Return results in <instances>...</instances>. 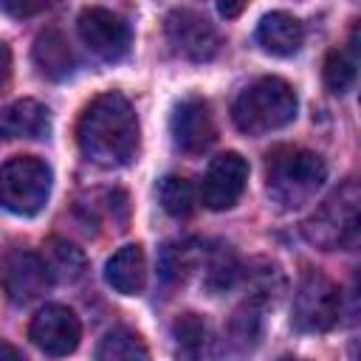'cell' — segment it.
I'll list each match as a JSON object with an SVG mask.
<instances>
[{
    "instance_id": "cell-23",
    "label": "cell",
    "mask_w": 361,
    "mask_h": 361,
    "mask_svg": "<svg viewBox=\"0 0 361 361\" xmlns=\"http://www.w3.org/2000/svg\"><path fill=\"white\" fill-rule=\"evenodd\" d=\"M355 82V62L347 51L341 48H333L327 56H324V85L330 93H347Z\"/></svg>"
},
{
    "instance_id": "cell-8",
    "label": "cell",
    "mask_w": 361,
    "mask_h": 361,
    "mask_svg": "<svg viewBox=\"0 0 361 361\" xmlns=\"http://www.w3.org/2000/svg\"><path fill=\"white\" fill-rule=\"evenodd\" d=\"M166 42L172 51L189 62H209L220 51V34L217 28L192 8H175L166 14L164 23Z\"/></svg>"
},
{
    "instance_id": "cell-13",
    "label": "cell",
    "mask_w": 361,
    "mask_h": 361,
    "mask_svg": "<svg viewBox=\"0 0 361 361\" xmlns=\"http://www.w3.org/2000/svg\"><path fill=\"white\" fill-rule=\"evenodd\" d=\"M305 28L288 11H271L257 25V45L271 56H293L302 48Z\"/></svg>"
},
{
    "instance_id": "cell-28",
    "label": "cell",
    "mask_w": 361,
    "mask_h": 361,
    "mask_svg": "<svg viewBox=\"0 0 361 361\" xmlns=\"http://www.w3.org/2000/svg\"><path fill=\"white\" fill-rule=\"evenodd\" d=\"M0 358H23V350H17V347L0 341Z\"/></svg>"
},
{
    "instance_id": "cell-18",
    "label": "cell",
    "mask_w": 361,
    "mask_h": 361,
    "mask_svg": "<svg viewBox=\"0 0 361 361\" xmlns=\"http://www.w3.org/2000/svg\"><path fill=\"white\" fill-rule=\"evenodd\" d=\"M200 251L195 243H166L161 248V276L169 285H180L197 265Z\"/></svg>"
},
{
    "instance_id": "cell-11",
    "label": "cell",
    "mask_w": 361,
    "mask_h": 361,
    "mask_svg": "<svg viewBox=\"0 0 361 361\" xmlns=\"http://www.w3.org/2000/svg\"><path fill=\"white\" fill-rule=\"evenodd\" d=\"M169 133H172V144L180 152H186V155L206 152L217 138V127H214V116L209 110V102H203L197 96L183 99L172 110Z\"/></svg>"
},
{
    "instance_id": "cell-25",
    "label": "cell",
    "mask_w": 361,
    "mask_h": 361,
    "mask_svg": "<svg viewBox=\"0 0 361 361\" xmlns=\"http://www.w3.org/2000/svg\"><path fill=\"white\" fill-rule=\"evenodd\" d=\"M39 6H42V0H0V8L11 17H31Z\"/></svg>"
},
{
    "instance_id": "cell-16",
    "label": "cell",
    "mask_w": 361,
    "mask_h": 361,
    "mask_svg": "<svg viewBox=\"0 0 361 361\" xmlns=\"http://www.w3.org/2000/svg\"><path fill=\"white\" fill-rule=\"evenodd\" d=\"M48 130V107L37 99H17L0 110V138H42Z\"/></svg>"
},
{
    "instance_id": "cell-27",
    "label": "cell",
    "mask_w": 361,
    "mask_h": 361,
    "mask_svg": "<svg viewBox=\"0 0 361 361\" xmlns=\"http://www.w3.org/2000/svg\"><path fill=\"white\" fill-rule=\"evenodd\" d=\"M8 76H11V51L6 42H0V90L6 87Z\"/></svg>"
},
{
    "instance_id": "cell-7",
    "label": "cell",
    "mask_w": 361,
    "mask_h": 361,
    "mask_svg": "<svg viewBox=\"0 0 361 361\" xmlns=\"http://www.w3.org/2000/svg\"><path fill=\"white\" fill-rule=\"evenodd\" d=\"M51 285L48 265L28 248H6L0 254V288L14 305H28Z\"/></svg>"
},
{
    "instance_id": "cell-5",
    "label": "cell",
    "mask_w": 361,
    "mask_h": 361,
    "mask_svg": "<svg viewBox=\"0 0 361 361\" xmlns=\"http://www.w3.org/2000/svg\"><path fill=\"white\" fill-rule=\"evenodd\" d=\"M51 166L34 155H14L0 166V206L20 217H34L51 195Z\"/></svg>"
},
{
    "instance_id": "cell-24",
    "label": "cell",
    "mask_w": 361,
    "mask_h": 361,
    "mask_svg": "<svg viewBox=\"0 0 361 361\" xmlns=\"http://www.w3.org/2000/svg\"><path fill=\"white\" fill-rule=\"evenodd\" d=\"M248 285H251V296H248V302H254V305H259V302H271V299L279 293V288H282V274H279L276 265L265 262L262 268L248 271Z\"/></svg>"
},
{
    "instance_id": "cell-26",
    "label": "cell",
    "mask_w": 361,
    "mask_h": 361,
    "mask_svg": "<svg viewBox=\"0 0 361 361\" xmlns=\"http://www.w3.org/2000/svg\"><path fill=\"white\" fill-rule=\"evenodd\" d=\"M214 6H217V11H220L226 20H234V17L243 14V8L248 6V0H214Z\"/></svg>"
},
{
    "instance_id": "cell-21",
    "label": "cell",
    "mask_w": 361,
    "mask_h": 361,
    "mask_svg": "<svg viewBox=\"0 0 361 361\" xmlns=\"http://www.w3.org/2000/svg\"><path fill=\"white\" fill-rule=\"evenodd\" d=\"M237 276H240V262H237V257L228 245H220L217 251L209 254L203 282L212 293H226L237 282Z\"/></svg>"
},
{
    "instance_id": "cell-22",
    "label": "cell",
    "mask_w": 361,
    "mask_h": 361,
    "mask_svg": "<svg viewBox=\"0 0 361 361\" xmlns=\"http://www.w3.org/2000/svg\"><path fill=\"white\" fill-rule=\"evenodd\" d=\"M172 336L183 355H200L209 341V327L197 313H183L172 324Z\"/></svg>"
},
{
    "instance_id": "cell-10",
    "label": "cell",
    "mask_w": 361,
    "mask_h": 361,
    "mask_svg": "<svg viewBox=\"0 0 361 361\" xmlns=\"http://www.w3.org/2000/svg\"><path fill=\"white\" fill-rule=\"evenodd\" d=\"M245 180H248V164L240 152H223L217 155L200 183V197L206 203V209L212 212H226L231 209L240 195L245 192Z\"/></svg>"
},
{
    "instance_id": "cell-17",
    "label": "cell",
    "mask_w": 361,
    "mask_h": 361,
    "mask_svg": "<svg viewBox=\"0 0 361 361\" xmlns=\"http://www.w3.org/2000/svg\"><path fill=\"white\" fill-rule=\"evenodd\" d=\"M45 265H48V274L51 279H59V282H76L82 279L85 274V257L76 245L65 243V240H51L48 243V257H42Z\"/></svg>"
},
{
    "instance_id": "cell-9",
    "label": "cell",
    "mask_w": 361,
    "mask_h": 361,
    "mask_svg": "<svg viewBox=\"0 0 361 361\" xmlns=\"http://www.w3.org/2000/svg\"><path fill=\"white\" fill-rule=\"evenodd\" d=\"M76 28L87 51L104 62H118L130 51V25L110 8H85L76 20Z\"/></svg>"
},
{
    "instance_id": "cell-20",
    "label": "cell",
    "mask_w": 361,
    "mask_h": 361,
    "mask_svg": "<svg viewBox=\"0 0 361 361\" xmlns=\"http://www.w3.org/2000/svg\"><path fill=\"white\" fill-rule=\"evenodd\" d=\"M158 200H161V206H164V212L169 214V217H189L192 212H195V203H197V197H195V186L186 180V178H180V175H166L164 180H161V186H158Z\"/></svg>"
},
{
    "instance_id": "cell-15",
    "label": "cell",
    "mask_w": 361,
    "mask_h": 361,
    "mask_svg": "<svg viewBox=\"0 0 361 361\" xmlns=\"http://www.w3.org/2000/svg\"><path fill=\"white\" fill-rule=\"evenodd\" d=\"M31 59H34L37 71L51 82L68 79L76 68L73 51L68 45V39L62 37V31H56V28H45L37 34L34 48H31Z\"/></svg>"
},
{
    "instance_id": "cell-3",
    "label": "cell",
    "mask_w": 361,
    "mask_h": 361,
    "mask_svg": "<svg viewBox=\"0 0 361 361\" xmlns=\"http://www.w3.org/2000/svg\"><path fill=\"white\" fill-rule=\"evenodd\" d=\"M231 118L240 133L265 135L296 118V93L285 79L262 76L237 96Z\"/></svg>"
},
{
    "instance_id": "cell-2",
    "label": "cell",
    "mask_w": 361,
    "mask_h": 361,
    "mask_svg": "<svg viewBox=\"0 0 361 361\" xmlns=\"http://www.w3.org/2000/svg\"><path fill=\"white\" fill-rule=\"evenodd\" d=\"M327 180V164L302 147H276L265 161V192L279 209L305 206Z\"/></svg>"
},
{
    "instance_id": "cell-6",
    "label": "cell",
    "mask_w": 361,
    "mask_h": 361,
    "mask_svg": "<svg viewBox=\"0 0 361 361\" xmlns=\"http://www.w3.org/2000/svg\"><path fill=\"white\" fill-rule=\"evenodd\" d=\"M341 316V290L333 279L319 271H307L293 293L290 322L302 333H327L338 324Z\"/></svg>"
},
{
    "instance_id": "cell-14",
    "label": "cell",
    "mask_w": 361,
    "mask_h": 361,
    "mask_svg": "<svg viewBox=\"0 0 361 361\" xmlns=\"http://www.w3.org/2000/svg\"><path fill=\"white\" fill-rule=\"evenodd\" d=\"M104 279L107 285L121 293V296H135L144 290L147 285V257H144V248L130 243V245H121L104 265Z\"/></svg>"
},
{
    "instance_id": "cell-12",
    "label": "cell",
    "mask_w": 361,
    "mask_h": 361,
    "mask_svg": "<svg viewBox=\"0 0 361 361\" xmlns=\"http://www.w3.org/2000/svg\"><path fill=\"white\" fill-rule=\"evenodd\" d=\"M28 338L45 353V355H68L76 350L82 338V324L76 313L65 305H45L34 313Z\"/></svg>"
},
{
    "instance_id": "cell-1",
    "label": "cell",
    "mask_w": 361,
    "mask_h": 361,
    "mask_svg": "<svg viewBox=\"0 0 361 361\" xmlns=\"http://www.w3.org/2000/svg\"><path fill=\"white\" fill-rule=\"evenodd\" d=\"M76 141L82 155L96 166L113 169L130 164L138 149V118L133 104L116 90L96 96L76 124Z\"/></svg>"
},
{
    "instance_id": "cell-19",
    "label": "cell",
    "mask_w": 361,
    "mask_h": 361,
    "mask_svg": "<svg viewBox=\"0 0 361 361\" xmlns=\"http://www.w3.org/2000/svg\"><path fill=\"white\" fill-rule=\"evenodd\" d=\"M147 355H149V350L141 341V336L127 330V327L110 330L96 347L99 361H124V358H147Z\"/></svg>"
},
{
    "instance_id": "cell-4",
    "label": "cell",
    "mask_w": 361,
    "mask_h": 361,
    "mask_svg": "<svg viewBox=\"0 0 361 361\" xmlns=\"http://www.w3.org/2000/svg\"><path fill=\"white\" fill-rule=\"evenodd\" d=\"M358 206L361 192L355 180L341 183L327 200L319 203V209L302 223V234L310 245L322 251H350L358 243Z\"/></svg>"
}]
</instances>
